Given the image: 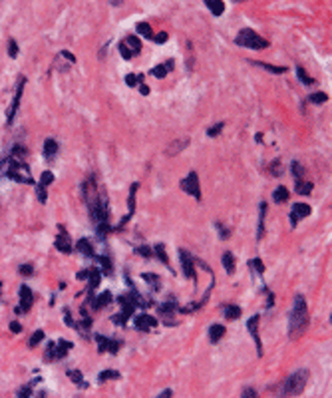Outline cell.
<instances>
[{"label":"cell","instance_id":"91938a15","mask_svg":"<svg viewBox=\"0 0 332 398\" xmlns=\"http://www.w3.org/2000/svg\"><path fill=\"white\" fill-rule=\"evenodd\" d=\"M167 38H169V34H167V32H159V34H155V36H153V40H155L157 44H163Z\"/></svg>","mask_w":332,"mask_h":398},{"label":"cell","instance_id":"ee69618b","mask_svg":"<svg viewBox=\"0 0 332 398\" xmlns=\"http://www.w3.org/2000/svg\"><path fill=\"white\" fill-rule=\"evenodd\" d=\"M52 181H54V173H52V171H44V173L40 175V183H38V185H42V187H48Z\"/></svg>","mask_w":332,"mask_h":398},{"label":"cell","instance_id":"4dcf8cb0","mask_svg":"<svg viewBox=\"0 0 332 398\" xmlns=\"http://www.w3.org/2000/svg\"><path fill=\"white\" fill-rule=\"evenodd\" d=\"M123 44L131 50V54H139V52H141V40H139L137 36H127Z\"/></svg>","mask_w":332,"mask_h":398},{"label":"cell","instance_id":"7dc6e473","mask_svg":"<svg viewBox=\"0 0 332 398\" xmlns=\"http://www.w3.org/2000/svg\"><path fill=\"white\" fill-rule=\"evenodd\" d=\"M223 128H225V124L219 122V124H215V126H211V128L207 130V135H209V137H215V135H219V133L223 132Z\"/></svg>","mask_w":332,"mask_h":398},{"label":"cell","instance_id":"5b68a950","mask_svg":"<svg viewBox=\"0 0 332 398\" xmlns=\"http://www.w3.org/2000/svg\"><path fill=\"white\" fill-rule=\"evenodd\" d=\"M74 344L70 340H64V338H58V342L50 340L46 344V351H44V361L46 363H56V361H62L68 351H72Z\"/></svg>","mask_w":332,"mask_h":398},{"label":"cell","instance_id":"1f68e13d","mask_svg":"<svg viewBox=\"0 0 332 398\" xmlns=\"http://www.w3.org/2000/svg\"><path fill=\"white\" fill-rule=\"evenodd\" d=\"M295 189H297V193H301V195H308V193H312V181L297 179V181H295Z\"/></svg>","mask_w":332,"mask_h":398},{"label":"cell","instance_id":"d6a6232c","mask_svg":"<svg viewBox=\"0 0 332 398\" xmlns=\"http://www.w3.org/2000/svg\"><path fill=\"white\" fill-rule=\"evenodd\" d=\"M153 257H157V259H159V261H161L163 265H167V267H169V271H171V265H169V257L165 255V247H163L161 243L153 247Z\"/></svg>","mask_w":332,"mask_h":398},{"label":"cell","instance_id":"e575fe53","mask_svg":"<svg viewBox=\"0 0 332 398\" xmlns=\"http://www.w3.org/2000/svg\"><path fill=\"white\" fill-rule=\"evenodd\" d=\"M223 267H225V271H227V273H233V271H235L237 261H235V257H233V253H231V251L223 253Z\"/></svg>","mask_w":332,"mask_h":398},{"label":"cell","instance_id":"e0dca14e","mask_svg":"<svg viewBox=\"0 0 332 398\" xmlns=\"http://www.w3.org/2000/svg\"><path fill=\"white\" fill-rule=\"evenodd\" d=\"M157 325V319H153L151 315H137L135 317V329L137 331H144V332H148L150 329H153Z\"/></svg>","mask_w":332,"mask_h":398},{"label":"cell","instance_id":"9f6ffc18","mask_svg":"<svg viewBox=\"0 0 332 398\" xmlns=\"http://www.w3.org/2000/svg\"><path fill=\"white\" fill-rule=\"evenodd\" d=\"M64 321H66V325H68L70 329H78V323H74V321H72L70 309H64Z\"/></svg>","mask_w":332,"mask_h":398},{"label":"cell","instance_id":"db71d44e","mask_svg":"<svg viewBox=\"0 0 332 398\" xmlns=\"http://www.w3.org/2000/svg\"><path fill=\"white\" fill-rule=\"evenodd\" d=\"M120 54H121L123 60H131V56H133V54H131V50H129L123 42H120Z\"/></svg>","mask_w":332,"mask_h":398},{"label":"cell","instance_id":"cb8c5ba5","mask_svg":"<svg viewBox=\"0 0 332 398\" xmlns=\"http://www.w3.org/2000/svg\"><path fill=\"white\" fill-rule=\"evenodd\" d=\"M40 382V378H34V380H30V382H26L24 386H20L18 390H16V398H32V390H34V386Z\"/></svg>","mask_w":332,"mask_h":398},{"label":"cell","instance_id":"bcb514c9","mask_svg":"<svg viewBox=\"0 0 332 398\" xmlns=\"http://www.w3.org/2000/svg\"><path fill=\"white\" fill-rule=\"evenodd\" d=\"M291 169H293V175H295V181H297V179H302V175H304V169H302V166H301L299 162H293Z\"/></svg>","mask_w":332,"mask_h":398},{"label":"cell","instance_id":"7402d4cb","mask_svg":"<svg viewBox=\"0 0 332 398\" xmlns=\"http://www.w3.org/2000/svg\"><path fill=\"white\" fill-rule=\"evenodd\" d=\"M66 376H68V378H70V380H72V382H74L78 388H88V386H90V384L84 380L82 372H80V370H76V368H68V370H66Z\"/></svg>","mask_w":332,"mask_h":398},{"label":"cell","instance_id":"4316f807","mask_svg":"<svg viewBox=\"0 0 332 398\" xmlns=\"http://www.w3.org/2000/svg\"><path fill=\"white\" fill-rule=\"evenodd\" d=\"M265 215H267V203L263 201V203L259 205V229H257V241H261L263 235H265Z\"/></svg>","mask_w":332,"mask_h":398},{"label":"cell","instance_id":"03108f58","mask_svg":"<svg viewBox=\"0 0 332 398\" xmlns=\"http://www.w3.org/2000/svg\"><path fill=\"white\" fill-rule=\"evenodd\" d=\"M255 141L261 143V141H263V133H257V135H255Z\"/></svg>","mask_w":332,"mask_h":398},{"label":"cell","instance_id":"2e32d148","mask_svg":"<svg viewBox=\"0 0 332 398\" xmlns=\"http://www.w3.org/2000/svg\"><path fill=\"white\" fill-rule=\"evenodd\" d=\"M308 215H310V205H306V203H295L293 211H291V223L297 225L301 219H304Z\"/></svg>","mask_w":332,"mask_h":398},{"label":"cell","instance_id":"52a82bcc","mask_svg":"<svg viewBox=\"0 0 332 398\" xmlns=\"http://www.w3.org/2000/svg\"><path fill=\"white\" fill-rule=\"evenodd\" d=\"M24 86H26V78L20 76V78H18V84H16L14 100H12V104H10L8 110H6V124H8V126L14 122V116H16V112H18V108H20V100H22V94H24Z\"/></svg>","mask_w":332,"mask_h":398},{"label":"cell","instance_id":"f6af8a7d","mask_svg":"<svg viewBox=\"0 0 332 398\" xmlns=\"http://www.w3.org/2000/svg\"><path fill=\"white\" fill-rule=\"evenodd\" d=\"M249 267H251V269H255L259 275H263V273H265V263H263L259 257H257V259H251V261H249Z\"/></svg>","mask_w":332,"mask_h":398},{"label":"cell","instance_id":"7c38bea8","mask_svg":"<svg viewBox=\"0 0 332 398\" xmlns=\"http://www.w3.org/2000/svg\"><path fill=\"white\" fill-rule=\"evenodd\" d=\"M259 325H261V317L259 315H253L247 321V331H249V334L253 336V340L257 344V355L263 357V342H261V334H259Z\"/></svg>","mask_w":332,"mask_h":398},{"label":"cell","instance_id":"44dd1931","mask_svg":"<svg viewBox=\"0 0 332 398\" xmlns=\"http://www.w3.org/2000/svg\"><path fill=\"white\" fill-rule=\"evenodd\" d=\"M112 293L110 291H106V293H102L100 297H96V298H93V305H91V309L93 311H100V309H104V307H108L110 303H112Z\"/></svg>","mask_w":332,"mask_h":398},{"label":"cell","instance_id":"f5cc1de1","mask_svg":"<svg viewBox=\"0 0 332 398\" xmlns=\"http://www.w3.org/2000/svg\"><path fill=\"white\" fill-rule=\"evenodd\" d=\"M98 257V255H96ZM98 261L102 263V267H104V273L106 275H112V261L108 259V257H98Z\"/></svg>","mask_w":332,"mask_h":398},{"label":"cell","instance_id":"6f0895ef","mask_svg":"<svg viewBox=\"0 0 332 398\" xmlns=\"http://www.w3.org/2000/svg\"><path fill=\"white\" fill-rule=\"evenodd\" d=\"M125 84L131 86V88L137 86V84H139V82H137V76H135V74H127V76H125Z\"/></svg>","mask_w":332,"mask_h":398},{"label":"cell","instance_id":"484cf974","mask_svg":"<svg viewBox=\"0 0 332 398\" xmlns=\"http://www.w3.org/2000/svg\"><path fill=\"white\" fill-rule=\"evenodd\" d=\"M169 70H173V60H167V62H163V64L151 68V74H153L155 78H165V76L169 74Z\"/></svg>","mask_w":332,"mask_h":398},{"label":"cell","instance_id":"ab89813d","mask_svg":"<svg viewBox=\"0 0 332 398\" xmlns=\"http://www.w3.org/2000/svg\"><path fill=\"white\" fill-rule=\"evenodd\" d=\"M308 102H310V104H324V102H328V94H324V92H314V94L308 96Z\"/></svg>","mask_w":332,"mask_h":398},{"label":"cell","instance_id":"f1b7e54d","mask_svg":"<svg viewBox=\"0 0 332 398\" xmlns=\"http://www.w3.org/2000/svg\"><path fill=\"white\" fill-rule=\"evenodd\" d=\"M205 6L213 12V16H221L225 12V4L221 2V0H205Z\"/></svg>","mask_w":332,"mask_h":398},{"label":"cell","instance_id":"b9f144b4","mask_svg":"<svg viewBox=\"0 0 332 398\" xmlns=\"http://www.w3.org/2000/svg\"><path fill=\"white\" fill-rule=\"evenodd\" d=\"M135 255H141L146 259H151L153 257V249L150 245H141V247H135Z\"/></svg>","mask_w":332,"mask_h":398},{"label":"cell","instance_id":"003e7915","mask_svg":"<svg viewBox=\"0 0 332 398\" xmlns=\"http://www.w3.org/2000/svg\"><path fill=\"white\" fill-rule=\"evenodd\" d=\"M36 398H46V394H44V392H38V394H36Z\"/></svg>","mask_w":332,"mask_h":398},{"label":"cell","instance_id":"7a4b0ae2","mask_svg":"<svg viewBox=\"0 0 332 398\" xmlns=\"http://www.w3.org/2000/svg\"><path fill=\"white\" fill-rule=\"evenodd\" d=\"M308 325H310V315H308L306 301H304L302 295H297L291 317H289V336H291V340L301 338L306 332Z\"/></svg>","mask_w":332,"mask_h":398},{"label":"cell","instance_id":"d6986e66","mask_svg":"<svg viewBox=\"0 0 332 398\" xmlns=\"http://www.w3.org/2000/svg\"><path fill=\"white\" fill-rule=\"evenodd\" d=\"M100 281H102V271L100 269H88V291L90 293H93L100 287Z\"/></svg>","mask_w":332,"mask_h":398},{"label":"cell","instance_id":"6da1fadb","mask_svg":"<svg viewBox=\"0 0 332 398\" xmlns=\"http://www.w3.org/2000/svg\"><path fill=\"white\" fill-rule=\"evenodd\" d=\"M84 197H86V203H88V215L91 219V225L96 229V233L104 239L110 231V211H108V195L104 191L98 189L96 177H88L84 183Z\"/></svg>","mask_w":332,"mask_h":398},{"label":"cell","instance_id":"8992f818","mask_svg":"<svg viewBox=\"0 0 332 398\" xmlns=\"http://www.w3.org/2000/svg\"><path fill=\"white\" fill-rule=\"evenodd\" d=\"M235 44L251 48V50H265V48H269V40L263 38V36H259L255 30H249V28H245V30L239 32V36L235 38Z\"/></svg>","mask_w":332,"mask_h":398},{"label":"cell","instance_id":"f35d334b","mask_svg":"<svg viewBox=\"0 0 332 398\" xmlns=\"http://www.w3.org/2000/svg\"><path fill=\"white\" fill-rule=\"evenodd\" d=\"M297 76H299V80H301L304 86H312V84H314L312 76H308V72H306L302 66H297Z\"/></svg>","mask_w":332,"mask_h":398},{"label":"cell","instance_id":"5bb4252c","mask_svg":"<svg viewBox=\"0 0 332 398\" xmlns=\"http://www.w3.org/2000/svg\"><path fill=\"white\" fill-rule=\"evenodd\" d=\"M137 187H139V183H131V187H129V197H127V207H129V211H127V215L120 221L118 229H123L125 223H127V221L133 217V213H135V193H137Z\"/></svg>","mask_w":332,"mask_h":398},{"label":"cell","instance_id":"f546056e","mask_svg":"<svg viewBox=\"0 0 332 398\" xmlns=\"http://www.w3.org/2000/svg\"><path fill=\"white\" fill-rule=\"evenodd\" d=\"M287 199H289V189L287 187H276L274 191H272V201L274 203H284V201H287Z\"/></svg>","mask_w":332,"mask_h":398},{"label":"cell","instance_id":"d4e9b609","mask_svg":"<svg viewBox=\"0 0 332 398\" xmlns=\"http://www.w3.org/2000/svg\"><path fill=\"white\" fill-rule=\"evenodd\" d=\"M225 332H227V329L223 325H211L209 327V340L215 344V342H219L225 336Z\"/></svg>","mask_w":332,"mask_h":398},{"label":"cell","instance_id":"680465c9","mask_svg":"<svg viewBox=\"0 0 332 398\" xmlns=\"http://www.w3.org/2000/svg\"><path fill=\"white\" fill-rule=\"evenodd\" d=\"M60 56H62V58H66V60H68L70 64H76V56H74V54H70L68 50H62V52H60Z\"/></svg>","mask_w":332,"mask_h":398},{"label":"cell","instance_id":"c3c4849f","mask_svg":"<svg viewBox=\"0 0 332 398\" xmlns=\"http://www.w3.org/2000/svg\"><path fill=\"white\" fill-rule=\"evenodd\" d=\"M18 273H20L22 277H32V275H34V265H30V263L20 265V267H18Z\"/></svg>","mask_w":332,"mask_h":398},{"label":"cell","instance_id":"681fc988","mask_svg":"<svg viewBox=\"0 0 332 398\" xmlns=\"http://www.w3.org/2000/svg\"><path fill=\"white\" fill-rule=\"evenodd\" d=\"M8 56H10V58H16V56H18V44H16L14 38L8 40Z\"/></svg>","mask_w":332,"mask_h":398},{"label":"cell","instance_id":"ac0fdd59","mask_svg":"<svg viewBox=\"0 0 332 398\" xmlns=\"http://www.w3.org/2000/svg\"><path fill=\"white\" fill-rule=\"evenodd\" d=\"M42 152H44V160H46V162H54V158H56V154H58V141H56L54 137H48V139L44 141Z\"/></svg>","mask_w":332,"mask_h":398},{"label":"cell","instance_id":"74e56055","mask_svg":"<svg viewBox=\"0 0 332 398\" xmlns=\"http://www.w3.org/2000/svg\"><path fill=\"white\" fill-rule=\"evenodd\" d=\"M251 64H257L259 68H265V70H269L272 74H284V72H287V68H284V66H272V64H267V62H251Z\"/></svg>","mask_w":332,"mask_h":398},{"label":"cell","instance_id":"8d00e7d4","mask_svg":"<svg viewBox=\"0 0 332 398\" xmlns=\"http://www.w3.org/2000/svg\"><path fill=\"white\" fill-rule=\"evenodd\" d=\"M135 30H137L141 36H144V38H151V40H153V30H151V26H150L148 22H137Z\"/></svg>","mask_w":332,"mask_h":398},{"label":"cell","instance_id":"9c48e42d","mask_svg":"<svg viewBox=\"0 0 332 398\" xmlns=\"http://www.w3.org/2000/svg\"><path fill=\"white\" fill-rule=\"evenodd\" d=\"M18 295H20V305L14 309V313H16V315L28 313V311L32 309V305H34V293H32V289L26 287V285H20Z\"/></svg>","mask_w":332,"mask_h":398},{"label":"cell","instance_id":"11a10c76","mask_svg":"<svg viewBox=\"0 0 332 398\" xmlns=\"http://www.w3.org/2000/svg\"><path fill=\"white\" fill-rule=\"evenodd\" d=\"M38 201L40 203H46V201H48V193H46V187H42V185H38Z\"/></svg>","mask_w":332,"mask_h":398},{"label":"cell","instance_id":"3957f363","mask_svg":"<svg viewBox=\"0 0 332 398\" xmlns=\"http://www.w3.org/2000/svg\"><path fill=\"white\" fill-rule=\"evenodd\" d=\"M118 303L121 305V311L118 313V315H114L112 317V323L114 325H125L127 323V319L135 313V309L137 307H141V309H148V307H151V303L150 301H146L144 297H141L133 287H131V291L129 293H125V295H120L118 297Z\"/></svg>","mask_w":332,"mask_h":398},{"label":"cell","instance_id":"f907efd6","mask_svg":"<svg viewBox=\"0 0 332 398\" xmlns=\"http://www.w3.org/2000/svg\"><path fill=\"white\" fill-rule=\"evenodd\" d=\"M241 398H261V396H259V392H257L255 388L245 386V388H243V392H241Z\"/></svg>","mask_w":332,"mask_h":398},{"label":"cell","instance_id":"30bf717a","mask_svg":"<svg viewBox=\"0 0 332 398\" xmlns=\"http://www.w3.org/2000/svg\"><path fill=\"white\" fill-rule=\"evenodd\" d=\"M179 259H181V269H183V275L197 281V273H195V257L185 251V249H181L179 251Z\"/></svg>","mask_w":332,"mask_h":398},{"label":"cell","instance_id":"6125c7cd","mask_svg":"<svg viewBox=\"0 0 332 398\" xmlns=\"http://www.w3.org/2000/svg\"><path fill=\"white\" fill-rule=\"evenodd\" d=\"M171 396H173V390L167 388V390H163V392H161L159 396H155V398H171Z\"/></svg>","mask_w":332,"mask_h":398},{"label":"cell","instance_id":"e7e4bbea","mask_svg":"<svg viewBox=\"0 0 332 398\" xmlns=\"http://www.w3.org/2000/svg\"><path fill=\"white\" fill-rule=\"evenodd\" d=\"M267 293H269V291H267ZM272 305H274V295H272V293H269V303H267V307L271 309Z\"/></svg>","mask_w":332,"mask_h":398},{"label":"cell","instance_id":"836d02e7","mask_svg":"<svg viewBox=\"0 0 332 398\" xmlns=\"http://www.w3.org/2000/svg\"><path fill=\"white\" fill-rule=\"evenodd\" d=\"M121 378V372L118 370H102L98 374V382H108V380H120Z\"/></svg>","mask_w":332,"mask_h":398},{"label":"cell","instance_id":"d590c367","mask_svg":"<svg viewBox=\"0 0 332 398\" xmlns=\"http://www.w3.org/2000/svg\"><path fill=\"white\" fill-rule=\"evenodd\" d=\"M141 279H144V281H148V283L151 285V289H153V291H159V289H161V279H159V275L144 273V275H141Z\"/></svg>","mask_w":332,"mask_h":398},{"label":"cell","instance_id":"ffe728a7","mask_svg":"<svg viewBox=\"0 0 332 398\" xmlns=\"http://www.w3.org/2000/svg\"><path fill=\"white\" fill-rule=\"evenodd\" d=\"M223 315H225L227 321H237V319H241L243 311H241V307L229 303V305H223Z\"/></svg>","mask_w":332,"mask_h":398},{"label":"cell","instance_id":"816d5d0a","mask_svg":"<svg viewBox=\"0 0 332 398\" xmlns=\"http://www.w3.org/2000/svg\"><path fill=\"white\" fill-rule=\"evenodd\" d=\"M215 227H217V231H219V235H221V239H229V235H231V231L221 223V221H215Z\"/></svg>","mask_w":332,"mask_h":398},{"label":"cell","instance_id":"603a6c76","mask_svg":"<svg viewBox=\"0 0 332 398\" xmlns=\"http://www.w3.org/2000/svg\"><path fill=\"white\" fill-rule=\"evenodd\" d=\"M76 251H80L84 257H96V253H93V247L90 243V239H80L76 243Z\"/></svg>","mask_w":332,"mask_h":398},{"label":"cell","instance_id":"be15d7a7","mask_svg":"<svg viewBox=\"0 0 332 398\" xmlns=\"http://www.w3.org/2000/svg\"><path fill=\"white\" fill-rule=\"evenodd\" d=\"M139 94H141V96H148V94H150V88H148L146 84H139Z\"/></svg>","mask_w":332,"mask_h":398},{"label":"cell","instance_id":"8fae6325","mask_svg":"<svg viewBox=\"0 0 332 398\" xmlns=\"http://www.w3.org/2000/svg\"><path fill=\"white\" fill-rule=\"evenodd\" d=\"M96 340H98V351L100 353L118 355L120 348H121V340H118V338H108L104 334H96Z\"/></svg>","mask_w":332,"mask_h":398},{"label":"cell","instance_id":"9a60e30c","mask_svg":"<svg viewBox=\"0 0 332 398\" xmlns=\"http://www.w3.org/2000/svg\"><path fill=\"white\" fill-rule=\"evenodd\" d=\"M177 309H179V307H177V303H175V298L171 297V298H167L165 303H161V305L157 307V313L165 319V325H173L169 319H173V315H175Z\"/></svg>","mask_w":332,"mask_h":398},{"label":"cell","instance_id":"277c9868","mask_svg":"<svg viewBox=\"0 0 332 398\" xmlns=\"http://www.w3.org/2000/svg\"><path fill=\"white\" fill-rule=\"evenodd\" d=\"M308 382V370L306 368H299L297 372H293L287 380L278 386V398H289V396H299L304 392Z\"/></svg>","mask_w":332,"mask_h":398},{"label":"cell","instance_id":"4fadbf2b","mask_svg":"<svg viewBox=\"0 0 332 398\" xmlns=\"http://www.w3.org/2000/svg\"><path fill=\"white\" fill-rule=\"evenodd\" d=\"M54 245H56V249H58L60 253H66V255H70V253L74 251V247H72V239H70L68 231H66L62 225H60V233L56 235Z\"/></svg>","mask_w":332,"mask_h":398},{"label":"cell","instance_id":"ba28073f","mask_svg":"<svg viewBox=\"0 0 332 398\" xmlns=\"http://www.w3.org/2000/svg\"><path fill=\"white\" fill-rule=\"evenodd\" d=\"M181 189L189 195H193L197 201H201V187H199V175L191 171L185 179H181Z\"/></svg>","mask_w":332,"mask_h":398},{"label":"cell","instance_id":"94428289","mask_svg":"<svg viewBox=\"0 0 332 398\" xmlns=\"http://www.w3.org/2000/svg\"><path fill=\"white\" fill-rule=\"evenodd\" d=\"M10 331H12V332H20V331H22V327H20V323H16V321H12V323H10Z\"/></svg>","mask_w":332,"mask_h":398},{"label":"cell","instance_id":"83f0119b","mask_svg":"<svg viewBox=\"0 0 332 398\" xmlns=\"http://www.w3.org/2000/svg\"><path fill=\"white\" fill-rule=\"evenodd\" d=\"M189 145V139H177V141H173V143H169V147H167V156L169 158H173V156H177L181 149H185Z\"/></svg>","mask_w":332,"mask_h":398},{"label":"cell","instance_id":"60d3db41","mask_svg":"<svg viewBox=\"0 0 332 398\" xmlns=\"http://www.w3.org/2000/svg\"><path fill=\"white\" fill-rule=\"evenodd\" d=\"M269 173L272 177H280V173H282V162L280 160H272V164L269 166Z\"/></svg>","mask_w":332,"mask_h":398},{"label":"cell","instance_id":"7bdbcfd3","mask_svg":"<svg viewBox=\"0 0 332 398\" xmlns=\"http://www.w3.org/2000/svg\"><path fill=\"white\" fill-rule=\"evenodd\" d=\"M42 338H44V331H36L32 336H30V340H28V346L30 348H36L40 342H42Z\"/></svg>","mask_w":332,"mask_h":398}]
</instances>
